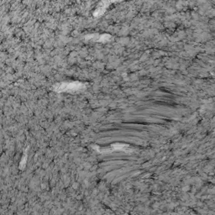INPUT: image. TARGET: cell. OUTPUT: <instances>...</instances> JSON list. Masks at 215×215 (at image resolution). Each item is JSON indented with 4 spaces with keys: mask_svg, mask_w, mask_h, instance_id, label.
Segmentation results:
<instances>
[{
    "mask_svg": "<svg viewBox=\"0 0 215 215\" xmlns=\"http://www.w3.org/2000/svg\"><path fill=\"white\" fill-rule=\"evenodd\" d=\"M81 87H82V84L79 83V82H71V83H68V84H62V85H60L57 91L58 92L76 91V90L81 89Z\"/></svg>",
    "mask_w": 215,
    "mask_h": 215,
    "instance_id": "6da1fadb",
    "label": "cell"
},
{
    "mask_svg": "<svg viewBox=\"0 0 215 215\" xmlns=\"http://www.w3.org/2000/svg\"><path fill=\"white\" fill-rule=\"evenodd\" d=\"M113 150H125L128 151L129 150V146L127 145H124V144H114L111 146Z\"/></svg>",
    "mask_w": 215,
    "mask_h": 215,
    "instance_id": "7a4b0ae2",
    "label": "cell"
},
{
    "mask_svg": "<svg viewBox=\"0 0 215 215\" xmlns=\"http://www.w3.org/2000/svg\"><path fill=\"white\" fill-rule=\"evenodd\" d=\"M25 163H26V155H25L22 158V161H20V164H19V169L23 170L25 166Z\"/></svg>",
    "mask_w": 215,
    "mask_h": 215,
    "instance_id": "3957f363",
    "label": "cell"
}]
</instances>
